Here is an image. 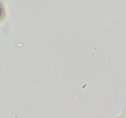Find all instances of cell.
<instances>
[{
  "label": "cell",
  "instance_id": "obj_1",
  "mask_svg": "<svg viewBox=\"0 0 126 118\" xmlns=\"http://www.w3.org/2000/svg\"><path fill=\"white\" fill-rule=\"evenodd\" d=\"M4 15V10L1 4H0V20H1Z\"/></svg>",
  "mask_w": 126,
  "mask_h": 118
}]
</instances>
